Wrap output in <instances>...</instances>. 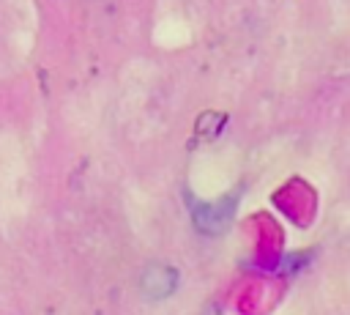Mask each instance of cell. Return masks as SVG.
I'll return each mask as SVG.
<instances>
[]
</instances>
